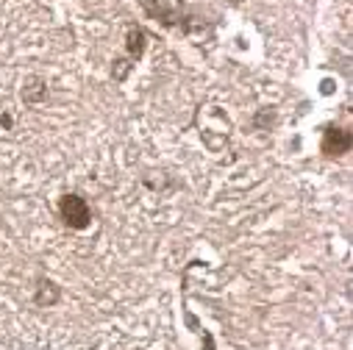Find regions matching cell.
<instances>
[{"instance_id": "7a4b0ae2", "label": "cell", "mask_w": 353, "mask_h": 350, "mask_svg": "<svg viewBox=\"0 0 353 350\" xmlns=\"http://www.w3.org/2000/svg\"><path fill=\"white\" fill-rule=\"evenodd\" d=\"M350 131H342V128H328L323 134V153L328 156H342L350 150Z\"/></svg>"}, {"instance_id": "3957f363", "label": "cell", "mask_w": 353, "mask_h": 350, "mask_svg": "<svg viewBox=\"0 0 353 350\" xmlns=\"http://www.w3.org/2000/svg\"><path fill=\"white\" fill-rule=\"evenodd\" d=\"M128 50H131V56H142V50H145V34L139 28H131L128 31Z\"/></svg>"}, {"instance_id": "6da1fadb", "label": "cell", "mask_w": 353, "mask_h": 350, "mask_svg": "<svg viewBox=\"0 0 353 350\" xmlns=\"http://www.w3.org/2000/svg\"><path fill=\"white\" fill-rule=\"evenodd\" d=\"M59 212H61V220L70 225V228H86L92 220V212L86 206V200L81 195H64L61 203H59Z\"/></svg>"}]
</instances>
